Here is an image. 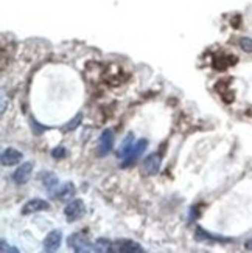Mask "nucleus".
Here are the masks:
<instances>
[{
    "label": "nucleus",
    "mask_w": 252,
    "mask_h": 253,
    "mask_svg": "<svg viewBox=\"0 0 252 253\" xmlns=\"http://www.w3.org/2000/svg\"><path fill=\"white\" fill-rule=\"evenodd\" d=\"M67 244L72 250L78 252V253H86V252H98L97 244H92L89 238L83 233H73L67 239Z\"/></svg>",
    "instance_id": "f257e3e1"
},
{
    "label": "nucleus",
    "mask_w": 252,
    "mask_h": 253,
    "mask_svg": "<svg viewBox=\"0 0 252 253\" xmlns=\"http://www.w3.org/2000/svg\"><path fill=\"white\" fill-rule=\"evenodd\" d=\"M114 132L111 129L103 130V134L100 135V140H98V148H97V156L98 157H104L114 148Z\"/></svg>",
    "instance_id": "f03ea898"
},
{
    "label": "nucleus",
    "mask_w": 252,
    "mask_h": 253,
    "mask_svg": "<svg viewBox=\"0 0 252 253\" xmlns=\"http://www.w3.org/2000/svg\"><path fill=\"white\" fill-rule=\"evenodd\" d=\"M111 252H120V253H144L140 244L134 243L131 239H117L112 241Z\"/></svg>",
    "instance_id": "7ed1b4c3"
},
{
    "label": "nucleus",
    "mask_w": 252,
    "mask_h": 253,
    "mask_svg": "<svg viewBox=\"0 0 252 253\" xmlns=\"http://www.w3.org/2000/svg\"><path fill=\"white\" fill-rule=\"evenodd\" d=\"M147 146H148V140H147V138H140V140H137V141L134 143L133 149H131V152H129L128 156L123 159L122 167H123V168H128L129 165H133V163H134V162L142 156V154L145 152Z\"/></svg>",
    "instance_id": "20e7f679"
},
{
    "label": "nucleus",
    "mask_w": 252,
    "mask_h": 253,
    "mask_svg": "<svg viewBox=\"0 0 252 253\" xmlns=\"http://www.w3.org/2000/svg\"><path fill=\"white\" fill-rule=\"evenodd\" d=\"M64 214H65V219H67L69 222L78 221V219L84 214V204H83V201H80V199L72 201L67 207H65Z\"/></svg>",
    "instance_id": "39448f33"
},
{
    "label": "nucleus",
    "mask_w": 252,
    "mask_h": 253,
    "mask_svg": "<svg viewBox=\"0 0 252 253\" xmlns=\"http://www.w3.org/2000/svg\"><path fill=\"white\" fill-rule=\"evenodd\" d=\"M33 168H35V165H33L31 162H25L22 163L20 167L14 171L13 174V180L16 185H25L30 177H31V172H33Z\"/></svg>",
    "instance_id": "423d86ee"
},
{
    "label": "nucleus",
    "mask_w": 252,
    "mask_h": 253,
    "mask_svg": "<svg viewBox=\"0 0 252 253\" xmlns=\"http://www.w3.org/2000/svg\"><path fill=\"white\" fill-rule=\"evenodd\" d=\"M51 208V205L44 201V199H39V197H36V199H31L28 201L24 208H22V214H31V213H38V211H49Z\"/></svg>",
    "instance_id": "0eeeda50"
},
{
    "label": "nucleus",
    "mask_w": 252,
    "mask_h": 253,
    "mask_svg": "<svg viewBox=\"0 0 252 253\" xmlns=\"http://www.w3.org/2000/svg\"><path fill=\"white\" fill-rule=\"evenodd\" d=\"M61 241H62V233L59 230H53L44 239V252H56L61 246Z\"/></svg>",
    "instance_id": "6e6552de"
},
{
    "label": "nucleus",
    "mask_w": 252,
    "mask_h": 253,
    "mask_svg": "<svg viewBox=\"0 0 252 253\" xmlns=\"http://www.w3.org/2000/svg\"><path fill=\"white\" fill-rule=\"evenodd\" d=\"M144 169L148 175H156L160 169V157L157 152L150 154L144 160Z\"/></svg>",
    "instance_id": "1a4fd4ad"
},
{
    "label": "nucleus",
    "mask_w": 252,
    "mask_h": 253,
    "mask_svg": "<svg viewBox=\"0 0 252 253\" xmlns=\"http://www.w3.org/2000/svg\"><path fill=\"white\" fill-rule=\"evenodd\" d=\"M22 159H24V154L14 148H8L2 152V165L3 167H13L17 165Z\"/></svg>",
    "instance_id": "9d476101"
},
{
    "label": "nucleus",
    "mask_w": 252,
    "mask_h": 253,
    "mask_svg": "<svg viewBox=\"0 0 252 253\" xmlns=\"http://www.w3.org/2000/svg\"><path fill=\"white\" fill-rule=\"evenodd\" d=\"M196 239L200 241H212V243H231V238H224V236H220V235H213V233H209L205 232L204 228L201 227H196Z\"/></svg>",
    "instance_id": "9b49d317"
},
{
    "label": "nucleus",
    "mask_w": 252,
    "mask_h": 253,
    "mask_svg": "<svg viewBox=\"0 0 252 253\" xmlns=\"http://www.w3.org/2000/svg\"><path fill=\"white\" fill-rule=\"evenodd\" d=\"M42 182H44V186H46V188L49 190V193H51V194L59 188V180L53 172L44 174L42 175Z\"/></svg>",
    "instance_id": "f8f14e48"
},
{
    "label": "nucleus",
    "mask_w": 252,
    "mask_h": 253,
    "mask_svg": "<svg viewBox=\"0 0 252 253\" xmlns=\"http://www.w3.org/2000/svg\"><path fill=\"white\" fill-rule=\"evenodd\" d=\"M75 186H73V183H64V185H59V188L53 193V196L56 197H59V199H67V197H72L73 194H75Z\"/></svg>",
    "instance_id": "ddd939ff"
},
{
    "label": "nucleus",
    "mask_w": 252,
    "mask_h": 253,
    "mask_svg": "<svg viewBox=\"0 0 252 253\" xmlns=\"http://www.w3.org/2000/svg\"><path fill=\"white\" fill-rule=\"evenodd\" d=\"M134 143H136V138H134V134H128L126 138L123 140V145H122V149L118 151V157L120 159H125L128 154L131 152V149H133L134 146Z\"/></svg>",
    "instance_id": "4468645a"
},
{
    "label": "nucleus",
    "mask_w": 252,
    "mask_h": 253,
    "mask_svg": "<svg viewBox=\"0 0 252 253\" xmlns=\"http://www.w3.org/2000/svg\"><path fill=\"white\" fill-rule=\"evenodd\" d=\"M238 45L243 51L246 53H252V38H240Z\"/></svg>",
    "instance_id": "2eb2a0df"
},
{
    "label": "nucleus",
    "mask_w": 252,
    "mask_h": 253,
    "mask_svg": "<svg viewBox=\"0 0 252 253\" xmlns=\"http://www.w3.org/2000/svg\"><path fill=\"white\" fill-rule=\"evenodd\" d=\"M51 157H53L54 160H62V159L67 157V151H65L64 146H58V148H54V149L51 151Z\"/></svg>",
    "instance_id": "dca6fc26"
},
{
    "label": "nucleus",
    "mask_w": 252,
    "mask_h": 253,
    "mask_svg": "<svg viewBox=\"0 0 252 253\" xmlns=\"http://www.w3.org/2000/svg\"><path fill=\"white\" fill-rule=\"evenodd\" d=\"M83 122V115L81 114H78V115H76L73 120H72V122L69 123V125H65V130H73V129H76V127H78L80 126V123Z\"/></svg>",
    "instance_id": "f3484780"
},
{
    "label": "nucleus",
    "mask_w": 252,
    "mask_h": 253,
    "mask_svg": "<svg viewBox=\"0 0 252 253\" xmlns=\"http://www.w3.org/2000/svg\"><path fill=\"white\" fill-rule=\"evenodd\" d=\"M0 246H2V247H0V252H3V253H5V252H14V253L19 252V250L14 249L13 246H8V244H6V241H3V239H2V243H0Z\"/></svg>",
    "instance_id": "a211bd4d"
},
{
    "label": "nucleus",
    "mask_w": 252,
    "mask_h": 253,
    "mask_svg": "<svg viewBox=\"0 0 252 253\" xmlns=\"http://www.w3.org/2000/svg\"><path fill=\"white\" fill-rule=\"evenodd\" d=\"M31 127H35V129H36V130H35V134H36V135H39L42 130H46V129H47V127H44V126H39V123L35 122V120H31Z\"/></svg>",
    "instance_id": "6ab92c4d"
},
{
    "label": "nucleus",
    "mask_w": 252,
    "mask_h": 253,
    "mask_svg": "<svg viewBox=\"0 0 252 253\" xmlns=\"http://www.w3.org/2000/svg\"><path fill=\"white\" fill-rule=\"evenodd\" d=\"M245 247H246L248 250H252V238L246 241V244H245Z\"/></svg>",
    "instance_id": "aec40b11"
}]
</instances>
